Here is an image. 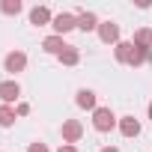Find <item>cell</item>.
I'll list each match as a JSON object with an SVG mask.
<instances>
[{"label": "cell", "mask_w": 152, "mask_h": 152, "mask_svg": "<svg viewBox=\"0 0 152 152\" xmlns=\"http://www.w3.org/2000/svg\"><path fill=\"white\" fill-rule=\"evenodd\" d=\"M119 125V119L113 116V110L110 107H96L93 110V128L96 131H102V134H107L110 128H116Z\"/></svg>", "instance_id": "cell-1"}, {"label": "cell", "mask_w": 152, "mask_h": 152, "mask_svg": "<svg viewBox=\"0 0 152 152\" xmlns=\"http://www.w3.org/2000/svg\"><path fill=\"white\" fill-rule=\"evenodd\" d=\"M51 27H54V36H66V33H72V30H78V15L60 12V15H54Z\"/></svg>", "instance_id": "cell-2"}, {"label": "cell", "mask_w": 152, "mask_h": 152, "mask_svg": "<svg viewBox=\"0 0 152 152\" xmlns=\"http://www.w3.org/2000/svg\"><path fill=\"white\" fill-rule=\"evenodd\" d=\"M3 69H6L9 75L24 72V69H27V54H24V51H9V54L3 57Z\"/></svg>", "instance_id": "cell-3"}, {"label": "cell", "mask_w": 152, "mask_h": 152, "mask_svg": "<svg viewBox=\"0 0 152 152\" xmlns=\"http://www.w3.org/2000/svg\"><path fill=\"white\" fill-rule=\"evenodd\" d=\"M99 39L104 45H119V24L116 21H102L99 24Z\"/></svg>", "instance_id": "cell-4"}, {"label": "cell", "mask_w": 152, "mask_h": 152, "mask_svg": "<svg viewBox=\"0 0 152 152\" xmlns=\"http://www.w3.org/2000/svg\"><path fill=\"white\" fill-rule=\"evenodd\" d=\"M81 137H84V125H81L78 119H66V122H63V143H72V146H75Z\"/></svg>", "instance_id": "cell-5"}, {"label": "cell", "mask_w": 152, "mask_h": 152, "mask_svg": "<svg viewBox=\"0 0 152 152\" xmlns=\"http://www.w3.org/2000/svg\"><path fill=\"white\" fill-rule=\"evenodd\" d=\"M21 99V87H18V81H3V84H0V102H3V104H15Z\"/></svg>", "instance_id": "cell-6"}, {"label": "cell", "mask_w": 152, "mask_h": 152, "mask_svg": "<svg viewBox=\"0 0 152 152\" xmlns=\"http://www.w3.org/2000/svg\"><path fill=\"white\" fill-rule=\"evenodd\" d=\"M51 21H54V15H51L48 6H33V9H30V24H33V27H45V24H51Z\"/></svg>", "instance_id": "cell-7"}, {"label": "cell", "mask_w": 152, "mask_h": 152, "mask_svg": "<svg viewBox=\"0 0 152 152\" xmlns=\"http://www.w3.org/2000/svg\"><path fill=\"white\" fill-rule=\"evenodd\" d=\"M99 18H96V12H78V30L81 33H93V30H99Z\"/></svg>", "instance_id": "cell-8"}, {"label": "cell", "mask_w": 152, "mask_h": 152, "mask_svg": "<svg viewBox=\"0 0 152 152\" xmlns=\"http://www.w3.org/2000/svg\"><path fill=\"white\" fill-rule=\"evenodd\" d=\"M66 48H69V45H66L63 36H48V39L42 42V51H45V54H54V57H60Z\"/></svg>", "instance_id": "cell-9"}, {"label": "cell", "mask_w": 152, "mask_h": 152, "mask_svg": "<svg viewBox=\"0 0 152 152\" xmlns=\"http://www.w3.org/2000/svg\"><path fill=\"white\" fill-rule=\"evenodd\" d=\"M119 131H122V137H137V134H140V119L131 116V113L122 116V119H119Z\"/></svg>", "instance_id": "cell-10"}, {"label": "cell", "mask_w": 152, "mask_h": 152, "mask_svg": "<svg viewBox=\"0 0 152 152\" xmlns=\"http://www.w3.org/2000/svg\"><path fill=\"white\" fill-rule=\"evenodd\" d=\"M75 104L84 107V110H96V93H93V90H78V96H75Z\"/></svg>", "instance_id": "cell-11"}, {"label": "cell", "mask_w": 152, "mask_h": 152, "mask_svg": "<svg viewBox=\"0 0 152 152\" xmlns=\"http://www.w3.org/2000/svg\"><path fill=\"white\" fill-rule=\"evenodd\" d=\"M131 51H134V42H119V45H113L116 63H128V60H131Z\"/></svg>", "instance_id": "cell-12"}, {"label": "cell", "mask_w": 152, "mask_h": 152, "mask_svg": "<svg viewBox=\"0 0 152 152\" xmlns=\"http://www.w3.org/2000/svg\"><path fill=\"white\" fill-rule=\"evenodd\" d=\"M15 119H18L15 107H9V104H0V128H12V125H15Z\"/></svg>", "instance_id": "cell-13"}, {"label": "cell", "mask_w": 152, "mask_h": 152, "mask_svg": "<svg viewBox=\"0 0 152 152\" xmlns=\"http://www.w3.org/2000/svg\"><path fill=\"white\" fill-rule=\"evenodd\" d=\"M57 60H60L63 66H78V63H81V51H78V48H72V45H69V48H66V51H63V54H60Z\"/></svg>", "instance_id": "cell-14"}, {"label": "cell", "mask_w": 152, "mask_h": 152, "mask_svg": "<svg viewBox=\"0 0 152 152\" xmlns=\"http://www.w3.org/2000/svg\"><path fill=\"white\" fill-rule=\"evenodd\" d=\"M134 45H137V48H146V51H152V30L140 27V30L134 33Z\"/></svg>", "instance_id": "cell-15"}, {"label": "cell", "mask_w": 152, "mask_h": 152, "mask_svg": "<svg viewBox=\"0 0 152 152\" xmlns=\"http://www.w3.org/2000/svg\"><path fill=\"white\" fill-rule=\"evenodd\" d=\"M21 9H24L21 0H0V12H3V15H18Z\"/></svg>", "instance_id": "cell-16"}, {"label": "cell", "mask_w": 152, "mask_h": 152, "mask_svg": "<svg viewBox=\"0 0 152 152\" xmlns=\"http://www.w3.org/2000/svg\"><path fill=\"white\" fill-rule=\"evenodd\" d=\"M27 152H51V149H48L45 143H39V140H36V143H30V146H27Z\"/></svg>", "instance_id": "cell-17"}, {"label": "cell", "mask_w": 152, "mask_h": 152, "mask_svg": "<svg viewBox=\"0 0 152 152\" xmlns=\"http://www.w3.org/2000/svg\"><path fill=\"white\" fill-rule=\"evenodd\" d=\"M15 113H18V116H27V113H30V104H24V102H21V104L15 107Z\"/></svg>", "instance_id": "cell-18"}, {"label": "cell", "mask_w": 152, "mask_h": 152, "mask_svg": "<svg viewBox=\"0 0 152 152\" xmlns=\"http://www.w3.org/2000/svg\"><path fill=\"white\" fill-rule=\"evenodd\" d=\"M57 152H78V146H72V143H63Z\"/></svg>", "instance_id": "cell-19"}, {"label": "cell", "mask_w": 152, "mask_h": 152, "mask_svg": "<svg viewBox=\"0 0 152 152\" xmlns=\"http://www.w3.org/2000/svg\"><path fill=\"white\" fill-rule=\"evenodd\" d=\"M99 152H119V149H116V146H102Z\"/></svg>", "instance_id": "cell-20"}, {"label": "cell", "mask_w": 152, "mask_h": 152, "mask_svg": "<svg viewBox=\"0 0 152 152\" xmlns=\"http://www.w3.org/2000/svg\"><path fill=\"white\" fill-rule=\"evenodd\" d=\"M146 113H149V119H152V102H149V107H146Z\"/></svg>", "instance_id": "cell-21"}]
</instances>
